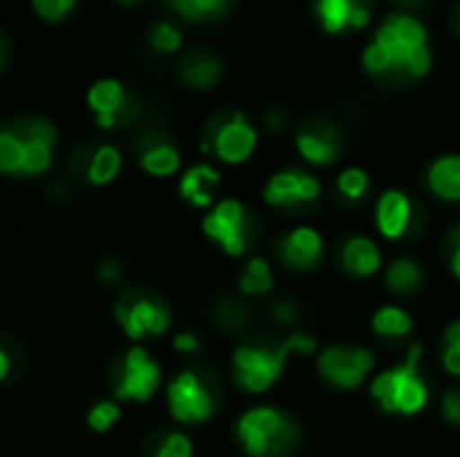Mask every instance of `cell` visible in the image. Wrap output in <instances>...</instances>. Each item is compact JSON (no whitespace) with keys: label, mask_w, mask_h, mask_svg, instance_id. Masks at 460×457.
I'll return each instance as SVG.
<instances>
[{"label":"cell","mask_w":460,"mask_h":457,"mask_svg":"<svg viewBox=\"0 0 460 457\" xmlns=\"http://www.w3.org/2000/svg\"><path fill=\"white\" fill-rule=\"evenodd\" d=\"M364 67L372 75L420 78L431 67L423 24L410 13H394L383 22L377 38L364 51Z\"/></svg>","instance_id":"1"},{"label":"cell","mask_w":460,"mask_h":457,"mask_svg":"<svg viewBox=\"0 0 460 457\" xmlns=\"http://www.w3.org/2000/svg\"><path fill=\"white\" fill-rule=\"evenodd\" d=\"M313 350H315V339L305 337V334L288 337L275 350L243 345V347H237V353L232 358L234 380L248 393H267L280 380V374H283V369H286V364H288V358L294 353H313Z\"/></svg>","instance_id":"2"},{"label":"cell","mask_w":460,"mask_h":457,"mask_svg":"<svg viewBox=\"0 0 460 457\" xmlns=\"http://www.w3.org/2000/svg\"><path fill=\"white\" fill-rule=\"evenodd\" d=\"M420 345H412L404 364L391 372H383L372 382V399L383 412L394 415H418L429 404V385L420 374Z\"/></svg>","instance_id":"3"},{"label":"cell","mask_w":460,"mask_h":457,"mask_svg":"<svg viewBox=\"0 0 460 457\" xmlns=\"http://www.w3.org/2000/svg\"><path fill=\"white\" fill-rule=\"evenodd\" d=\"M237 439L251 457H283L296 444V428L280 409L253 407L237 420Z\"/></svg>","instance_id":"4"},{"label":"cell","mask_w":460,"mask_h":457,"mask_svg":"<svg viewBox=\"0 0 460 457\" xmlns=\"http://www.w3.org/2000/svg\"><path fill=\"white\" fill-rule=\"evenodd\" d=\"M162 382V372L156 361L143 347H129L113 374V396L119 401L146 404Z\"/></svg>","instance_id":"5"},{"label":"cell","mask_w":460,"mask_h":457,"mask_svg":"<svg viewBox=\"0 0 460 457\" xmlns=\"http://www.w3.org/2000/svg\"><path fill=\"white\" fill-rule=\"evenodd\" d=\"M205 234L229 256H243L251 245V218L237 199H221L202 221Z\"/></svg>","instance_id":"6"},{"label":"cell","mask_w":460,"mask_h":457,"mask_svg":"<svg viewBox=\"0 0 460 457\" xmlns=\"http://www.w3.org/2000/svg\"><path fill=\"white\" fill-rule=\"evenodd\" d=\"M167 404H170V415L186 426H197V423L210 420L213 409H216L213 393L197 372H181L170 382Z\"/></svg>","instance_id":"7"},{"label":"cell","mask_w":460,"mask_h":457,"mask_svg":"<svg viewBox=\"0 0 460 457\" xmlns=\"http://www.w3.org/2000/svg\"><path fill=\"white\" fill-rule=\"evenodd\" d=\"M375 369V356L364 347H342V345H332L321 353L318 358V372L321 377L342 391H356L361 388V382L369 377V372Z\"/></svg>","instance_id":"8"},{"label":"cell","mask_w":460,"mask_h":457,"mask_svg":"<svg viewBox=\"0 0 460 457\" xmlns=\"http://www.w3.org/2000/svg\"><path fill=\"white\" fill-rule=\"evenodd\" d=\"M116 321L129 339L140 342L146 337H159L170 329V310L159 302L137 296L116 304Z\"/></svg>","instance_id":"9"},{"label":"cell","mask_w":460,"mask_h":457,"mask_svg":"<svg viewBox=\"0 0 460 457\" xmlns=\"http://www.w3.org/2000/svg\"><path fill=\"white\" fill-rule=\"evenodd\" d=\"M321 194V183L315 175L302 170H283L270 178L264 186V199L272 207H305L313 205Z\"/></svg>","instance_id":"10"},{"label":"cell","mask_w":460,"mask_h":457,"mask_svg":"<svg viewBox=\"0 0 460 457\" xmlns=\"http://www.w3.org/2000/svg\"><path fill=\"white\" fill-rule=\"evenodd\" d=\"M213 154L226 162V164H243L253 148H256V129L237 113L229 116L226 121H221L213 132V143H210Z\"/></svg>","instance_id":"11"},{"label":"cell","mask_w":460,"mask_h":457,"mask_svg":"<svg viewBox=\"0 0 460 457\" xmlns=\"http://www.w3.org/2000/svg\"><path fill=\"white\" fill-rule=\"evenodd\" d=\"M278 256L288 269H315L323 259V237L313 226H296L278 242Z\"/></svg>","instance_id":"12"},{"label":"cell","mask_w":460,"mask_h":457,"mask_svg":"<svg viewBox=\"0 0 460 457\" xmlns=\"http://www.w3.org/2000/svg\"><path fill=\"white\" fill-rule=\"evenodd\" d=\"M296 151L310 164L326 167V164H334L340 159V154H342V137H340V132L332 124L315 121V124H307L296 135Z\"/></svg>","instance_id":"13"},{"label":"cell","mask_w":460,"mask_h":457,"mask_svg":"<svg viewBox=\"0 0 460 457\" xmlns=\"http://www.w3.org/2000/svg\"><path fill=\"white\" fill-rule=\"evenodd\" d=\"M89 108L97 113V121L100 127H116L121 121H127L132 113H129V100H127V92L119 81L113 78H102L97 81L92 89H89Z\"/></svg>","instance_id":"14"},{"label":"cell","mask_w":460,"mask_h":457,"mask_svg":"<svg viewBox=\"0 0 460 457\" xmlns=\"http://www.w3.org/2000/svg\"><path fill=\"white\" fill-rule=\"evenodd\" d=\"M375 221H377V229L385 240H402L407 232H410V224H412V202L404 191H385L380 199H377V207H375Z\"/></svg>","instance_id":"15"},{"label":"cell","mask_w":460,"mask_h":457,"mask_svg":"<svg viewBox=\"0 0 460 457\" xmlns=\"http://www.w3.org/2000/svg\"><path fill=\"white\" fill-rule=\"evenodd\" d=\"M318 16L329 32H340L345 27H364L369 22L367 0H318Z\"/></svg>","instance_id":"16"},{"label":"cell","mask_w":460,"mask_h":457,"mask_svg":"<svg viewBox=\"0 0 460 457\" xmlns=\"http://www.w3.org/2000/svg\"><path fill=\"white\" fill-rule=\"evenodd\" d=\"M383 264L380 248L369 237H350L342 248V267L353 277H372Z\"/></svg>","instance_id":"17"},{"label":"cell","mask_w":460,"mask_h":457,"mask_svg":"<svg viewBox=\"0 0 460 457\" xmlns=\"http://www.w3.org/2000/svg\"><path fill=\"white\" fill-rule=\"evenodd\" d=\"M429 189L445 202H460V154L442 156L431 164Z\"/></svg>","instance_id":"18"},{"label":"cell","mask_w":460,"mask_h":457,"mask_svg":"<svg viewBox=\"0 0 460 457\" xmlns=\"http://www.w3.org/2000/svg\"><path fill=\"white\" fill-rule=\"evenodd\" d=\"M218 186V172L208 164L191 167L183 180H181V197L194 205V207H208L213 205V191Z\"/></svg>","instance_id":"19"},{"label":"cell","mask_w":460,"mask_h":457,"mask_svg":"<svg viewBox=\"0 0 460 457\" xmlns=\"http://www.w3.org/2000/svg\"><path fill=\"white\" fill-rule=\"evenodd\" d=\"M140 167L148 175H154V178H167V175H175L178 172L181 154L167 140H154V143H146L143 145V151H140Z\"/></svg>","instance_id":"20"},{"label":"cell","mask_w":460,"mask_h":457,"mask_svg":"<svg viewBox=\"0 0 460 457\" xmlns=\"http://www.w3.org/2000/svg\"><path fill=\"white\" fill-rule=\"evenodd\" d=\"M181 78H183L189 86L208 89V86H213V83L221 78V65H218V59H213L210 54H189V57L181 62Z\"/></svg>","instance_id":"21"},{"label":"cell","mask_w":460,"mask_h":457,"mask_svg":"<svg viewBox=\"0 0 460 457\" xmlns=\"http://www.w3.org/2000/svg\"><path fill=\"white\" fill-rule=\"evenodd\" d=\"M423 283V269L415 259H396L388 264V272H385V286L399 294V296H410L420 288Z\"/></svg>","instance_id":"22"},{"label":"cell","mask_w":460,"mask_h":457,"mask_svg":"<svg viewBox=\"0 0 460 457\" xmlns=\"http://www.w3.org/2000/svg\"><path fill=\"white\" fill-rule=\"evenodd\" d=\"M372 329L383 339H402L412 331V318L402 307H380L372 315Z\"/></svg>","instance_id":"23"},{"label":"cell","mask_w":460,"mask_h":457,"mask_svg":"<svg viewBox=\"0 0 460 457\" xmlns=\"http://www.w3.org/2000/svg\"><path fill=\"white\" fill-rule=\"evenodd\" d=\"M119 170H121V154H119V148H113V145H100V148L92 154V159H89L86 178H89V183H94V186H105V183H111V180L119 175Z\"/></svg>","instance_id":"24"},{"label":"cell","mask_w":460,"mask_h":457,"mask_svg":"<svg viewBox=\"0 0 460 457\" xmlns=\"http://www.w3.org/2000/svg\"><path fill=\"white\" fill-rule=\"evenodd\" d=\"M272 269L264 259H251L240 272V291L245 296H264L272 291Z\"/></svg>","instance_id":"25"},{"label":"cell","mask_w":460,"mask_h":457,"mask_svg":"<svg viewBox=\"0 0 460 457\" xmlns=\"http://www.w3.org/2000/svg\"><path fill=\"white\" fill-rule=\"evenodd\" d=\"M13 129V127H11ZM22 140H24V156H22V175H40L49 170L51 164V143L38 140V137H27L19 129H13Z\"/></svg>","instance_id":"26"},{"label":"cell","mask_w":460,"mask_h":457,"mask_svg":"<svg viewBox=\"0 0 460 457\" xmlns=\"http://www.w3.org/2000/svg\"><path fill=\"white\" fill-rule=\"evenodd\" d=\"M22 156H24V140L8 127L0 132V170L5 175H22Z\"/></svg>","instance_id":"27"},{"label":"cell","mask_w":460,"mask_h":457,"mask_svg":"<svg viewBox=\"0 0 460 457\" xmlns=\"http://www.w3.org/2000/svg\"><path fill=\"white\" fill-rule=\"evenodd\" d=\"M167 3L186 19H210V16H221L229 8L226 0H167Z\"/></svg>","instance_id":"28"},{"label":"cell","mask_w":460,"mask_h":457,"mask_svg":"<svg viewBox=\"0 0 460 457\" xmlns=\"http://www.w3.org/2000/svg\"><path fill=\"white\" fill-rule=\"evenodd\" d=\"M337 191L340 197H345L348 202H358L364 199V194L369 191V175L358 167H350L345 172H340L337 178Z\"/></svg>","instance_id":"29"},{"label":"cell","mask_w":460,"mask_h":457,"mask_svg":"<svg viewBox=\"0 0 460 457\" xmlns=\"http://www.w3.org/2000/svg\"><path fill=\"white\" fill-rule=\"evenodd\" d=\"M121 409L116 401H97L89 412H86V426L94 431V434H105L116 426Z\"/></svg>","instance_id":"30"},{"label":"cell","mask_w":460,"mask_h":457,"mask_svg":"<svg viewBox=\"0 0 460 457\" xmlns=\"http://www.w3.org/2000/svg\"><path fill=\"white\" fill-rule=\"evenodd\" d=\"M151 46L162 54H172L181 48V32L175 24L170 22H159L154 30H151Z\"/></svg>","instance_id":"31"},{"label":"cell","mask_w":460,"mask_h":457,"mask_svg":"<svg viewBox=\"0 0 460 457\" xmlns=\"http://www.w3.org/2000/svg\"><path fill=\"white\" fill-rule=\"evenodd\" d=\"M154 457H191V439L186 434H167Z\"/></svg>","instance_id":"32"},{"label":"cell","mask_w":460,"mask_h":457,"mask_svg":"<svg viewBox=\"0 0 460 457\" xmlns=\"http://www.w3.org/2000/svg\"><path fill=\"white\" fill-rule=\"evenodd\" d=\"M216 321H218L224 329H237V326H243V321H245V310H243L240 302L224 299V302L216 307Z\"/></svg>","instance_id":"33"},{"label":"cell","mask_w":460,"mask_h":457,"mask_svg":"<svg viewBox=\"0 0 460 457\" xmlns=\"http://www.w3.org/2000/svg\"><path fill=\"white\" fill-rule=\"evenodd\" d=\"M73 5H75V0H32L35 13H38L40 19H46V22L62 19Z\"/></svg>","instance_id":"34"},{"label":"cell","mask_w":460,"mask_h":457,"mask_svg":"<svg viewBox=\"0 0 460 457\" xmlns=\"http://www.w3.org/2000/svg\"><path fill=\"white\" fill-rule=\"evenodd\" d=\"M442 415H445L447 423L460 426V388H450L442 396Z\"/></svg>","instance_id":"35"},{"label":"cell","mask_w":460,"mask_h":457,"mask_svg":"<svg viewBox=\"0 0 460 457\" xmlns=\"http://www.w3.org/2000/svg\"><path fill=\"white\" fill-rule=\"evenodd\" d=\"M272 318H275V323H280V326H294V323L299 321V310H296L291 302H275V304H272Z\"/></svg>","instance_id":"36"},{"label":"cell","mask_w":460,"mask_h":457,"mask_svg":"<svg viewBox=\"0 0 460 457\" xmlns=\"http://www.w3.org/2000/svg\"><path fill=\"white\" fill-rule=\"evenodd\" d=\"M172 345H175V350L183 353V356H191V353L199 350V339H197L194 334H175Z\"/></svg>","instance_id":"37"},{"label":"cell","mask_w":460,"mask_h":457,"mask_svg":"<svg viewBox=\"0 0 460 457\" xmlns=\"http://www.w3.org/2000/svg\"><path fill=\"white\" fill-rule=\"evenodd\" d=\"M442 364H445L447 374L460 377V350H456V347H445V350H442Z\"/></svg>","instance_id":"38"},{"label":"cell","mask_w":460,"mask_h":457,"mask_svg":"<svg viewBox=\"0 0 460 457\" xmlns=\"http://www.w3.org/2000/svg\"><path fill=\"white\" fill-rule=\"evenodd\" d=\"M453 256H450V267H453V272H456V277L460 280V226L453 232Z\"/></svg>","instance_id":"39"},{"label":"cell","mask_w":460,"mask_h":457,"mask_svg":"<svg viewBox=\"0 0 460 457\" xmlns=\"http://www.w3.org/2000/svg\"><path fill=\"white\" fill-rule=\"evenodd\" d=\"M445 347H456V350H460V321L447 326V331H445Z\"/></svg>","instance_id":"40"},{"label":"cell","mask_w":460,"mask_h":457,"mask_svg":"<svg viewBox=\"0 0 460 457\" xmlns=\"http://www.w3.org/2000/svg\"><path fill=\"white\" fill-rule=\"evenodd\" d=\"M119 275H121V272H119V264H116V261H105V264L100 267V277L108 280V283H116Z\"/></svg>","instance_id":"41"},{"label":"cell","mask_w":460,"mask_h":457,"mask_svg":"<svg viewBox=\"0 0 460 457\" xmlns=\"http://www.w3.org/2000/svg\"><path fill=\"white\" fill-rule=\"evenodd\" d=\"M8 372H11V358H8L5 350H0V380H5Z\"/></svg>","instance_id":"42"},{"label":"cell","mask_w":460,"mask_h":457,"mask_svg":"<svg viewBox=\"0 0 460 457\" xmlns=\"http://www.w3.org/2000/svg\"><path fill=\"white\" fill-rule=\"evenodd\" d=\"M272 129H278V127H283V113H270V121H267Z\"/></svg>","instance_id":"43"},{"label":"cell","mask_w":460,"mask_h":457,"mask_svg":"<svg viewBox=\"0 0 460 457\" xmlns=\"http://www.w3.org/2000/svg\"><path fill=\"white\" fill-rule=\"evenodd\" d=\"M399 3H404V5H420V3H426V0H399Z\"/></svg>","instance_id":"44"},{"label":"cell","mask_w":460,"mask_h":457,"mask_svg":"<svg viewBox=\"0 0 460 457\" xmlns=\"http://www.w3.org/2000/svg\"><path fill=\"white\" fill-rule=\"evenodd\" d=\"M119 3H124V5H137V3H143V0H119Z\"/></svg>","instance_id":"45"}]
</instances>
